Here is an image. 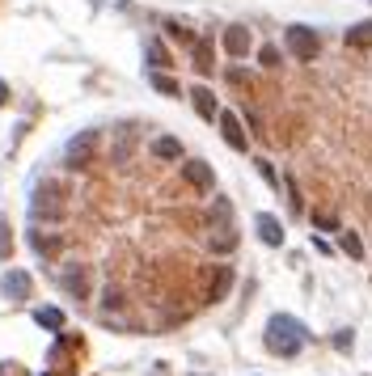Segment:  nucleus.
<instances>
[{
    "label": "nucleus",
    "instance_id": "nucleus-2",
    "mask_svg": "<svg viewBox=\"0 0 372 376\" xmlns=\"http://www.w3.org/2000/svg\"><path fill=\"white\" fill-rule=\"evenodd\" d=\"M30 220H34V224H59V220H64V186H59V182H38V186H34Z\"/></svg>",
    "mask_w": 372,
    "mask_h": 376
},
{
    "label": "nucleus",
    "instance_id": "nucleus-25",
    "mask_svg": "<svg viewBox=\"0 0 372 376\" xmlns=\"http://www.w3.org/2000/svg\"><path fill=\"white\" fill-rule=\"evenodd\" d=\"M250 80H254V76H250L246 68H229V85H241V89H246Z\"/></svg>",
    "mask_w": 372,
    "mask_h": 376
},
{
    "label": "nucleus",
    "instance_id": "nucleus-13",
    "mask_svg": "<svg viewBox=\"0 0 372 376\" xmlns=\"http://www.w3.org/2000/svg\"><path fill=\"white\" fill-rule=\"evenodd\" d=\"M191 102H195V110H199L203 119H216V114H220V106H216V93H212L208 85H195V89H191Z\"/></svg>",
    "mask_w": 372,
    "mask_h": 376
},
{
    "label": "nucleus",
    "instance_id": "nucleus-28",
    "mask_svg": "<svg viewBox=\"0 0 372 376\" xmlns=\"http://www.w3.org/2000/svg\"><path fill=\"white\" fill-rule=\"evenodd\" d=\"M258 174H263V178H267V182H271V186H280V174H275V169H271V161H258Z\"/></svg>",
    "mask_w": 372,
    "mask_h": 376
},
{
    "label": "nucleus",
    "instance_id": "nucleus-16",
    "mask_svg": "<svg viewBox=\"0 0 372 376\" xmlns=\"http://www.w3.org/2000/svg\"><path fill=\"white\" fill-rule=\"evenodd\" d=\"M191 59H195L199 72H212L216 68L212 63V38H191Z\"/></svg>",
    "mask_w": 372,
    "mask_h": 376
},
{
    "label": "nucleus",
    "instance_id": "nucleus-15",
    "mask_svg": "<svg viewBox=\"0 0 372 376\" xmlns=\"http://www.w3.org/2000/svg\"><path fill=\"white\" fill-rule=\"evenodd\" d=\"M152 157H157V161H182V140L157 135V140H152Z\"/></svg>",
    "mask_w": 372,
    "mask_h": 376
},
{
    "label": "nucleus",
    "instance_id": "nucleus-19",
    "mask_svg": "<svg viewBox=\"0 0 372 376\" xmlns=\"http://www.w3.org/2000/svg\"><path fill=\"white\" fill-rule=\"evenodd\" d=\"M347 47H356V51L372 47V21H360V25H352V30H347Z\"/></svg>",
    "mask_w": 372,
    "mask_h": 376
},
{
    "label": "nucleus",
    "instance_id": "nucleus-21",
    "mask_svg": "<svg viewBox=\"0 0 372 376\" xmlns=\"http://www.w3.org/2000/svg\"><path fill=\"white\" fill-rule=\"evenodd\" d=\"M339 241H343V254H347V258H356V262L364 258V241H360V233L343 229V233H339Z\"/></svg>",
    "mask_w": 372,
    "mask_h": 376
},
{
    "label": "nucleus",
    "instance_id": "nucleus-24",
    "mask_svg": "<svg viewBox=\"0 0 372 376\" xmlns=\"http://www.w3.org/2000/svg\"><path fill=\"white\" fill-rule=\"evenodd\" d=\"M258 63H263V68H280V51H275L271 42H263V47H258Z\"/></svg>",
    "mask_w": 372,
    "mask_h": 376
},
{
    "label": "nucleus",
    "instance_id": "nucleus-23",
    "mask_svg": "<svg viewBox=\"0 0 372 376\" xmlns=\"http://www.w3.org/2000/svg\"><path fill=\"white\" fill-rule=\"evenodd\" d=\"M131 148H136V135H131V131H123V135H119V144H114V161L123 165V161L131 157Z\"/></svg>",
    "mask_w": 372,
    "mask_h": 376
},
{
    "label": "nucleus",
    "instance_id": "nucleus-17",
    "mask_svg": "<svg viewBox=\"0 0 372 376\" xmlns=\"http://www.w3.org/2000/svg\"><path fill=\"white\" fill-rule=\"evenodd\" d=\"M208 224H212V229H220V224H233V203H229V199H212Z\"/></svg>",
    "mask_w": 372,
    "mask_h": 376
},
{
    "label": "nucleus",
    "instance_id": "nucleus-20",
    "mask_svg": "<svg viewBox=\"0 0 372 376\" xmlns=\"http://www.w3.org/2000/svg\"><path fill=\"white\" fill-rule=\"evenodd\" d=\"M30 245H34V254H42V258L59 254V237H47V233H30Z\"/></svg>",
    "mask_w": 372,
    "mask_h": 376
},
{
    "label": "nucleus",
    "instance_id": "nucleus-6",
    "mask_svg": "<svg viewBox=\"0 0 372 376\" xmlns=\"http://www.w3.org/2000/svg\"><path fill=\"white\" fill-rule=\"evenodd\" d=\"M216 123H220V135H224V144H229L233 152H246V148H250V135L241 131V119H237L233 110H220Z\"/></svg>",
    "mask_w": 372,
    "mask_h": 376
},
{
    "label": "nucleus",
    "instance_id": "nucleus-12",
    "mask_svg": "<svg viewBox=\"0 0 372 376\" xmlns=\"http://www.w3.org/2000/svg\"><path fill=\"white\" fill-rule=\"evenodd\" d=\"M229 292H233V267H216L212 288H208V305H220Z\"/></svg>",
    "mask_w": 372,
    "mask_h": 376
},
{
    "label": "nucleus",
    "instance_id": "nucleus-29",
    "mask_svg": "<svg viewBox=\"0 0 372 376\" xmlns=\"http://www.w3.org/2000/svg\"><path fill=\"white\" fill-rule=\"evenodd\" d=\"M13 254V237H8V229L0 224V258H8Z\"/></svg>",
    "mask_w": 372,
    "mask_h": 376
},
{
    "label": "nucleus",
    "instance_id": "nucleus-5",
    "mask_svg": "<svg viewBox=\"0 0 372 376\" xmlns=\"http://www.w3.org/2000/svg\"><path fill=\"white\" fill-rule=\"evenodd\" d=\"M0 292H4V301H13V305L30 301V292H34V279H30V271H21V267H8V271H4V279H0Z\"/></svg>",
    "mask_w": 372,
    "mask_h": 376
},
{
    "label": "nucleus",
    "instance_id": "nucleus-26",
    "mask_svg": "<svg viewBox=\"0 0 372 376\" xmlns=\"http://www.w3.org/2000/svg\"><path fill=\"white\" fill-rule=\"evenodd\" d=\"M313 224H318V229H339V216H335V212H318Z\"/></svg>",
    "mask_w": 372,
    "mask_h": 376
},
{
    "label": "nucleus",
    "instance_id": "nucleus-30",
    "mask_svg": "<svg viewBox=\"0 0 372 376\" xmlns=\"http://www.w3.org/2000/svg\"><path fill=\"white\" fill-rule=\"evenodd\" d=\"M119 305H123V301H119V292H114V288H106V309H119Z\"/></svg>",
    "mask_w": 372,
    "mask_h": 376
},
{
    "label": "nucleus",
    "instance_id": "nucleus-4",
    "mask_svg": "<svg viewBox=\"0 0 372 376\" xmlns=\"http://www.w3.org/2000/svg\"><path fill=\"white\" fill-rule=\"evenodd\" d=\"M97 144H102V131H76L72 140H68V148H64V165L68 169H85L89 161H93V152H97Z\"/></svg>",
    "mask_w": 372,
    "mask_h": 376
},
{
    "label": "nucleus",
    "instance_id": "nucleus-10",
    "mask_svg": "<svg viewBox=\"0 0 372 376\" xmlns=\"http://www.w3.org/2000/svg\"><path fill=\"white\" fill-rule=\"evenodd\" d=\"M254 229H258V237L271 245V250H280L284 245V224L271 216V212H258V220H254Z\"/></svg>",
    "mask_w": 372,
    "mask_h": 376
},
{
    "label": "nucleus",
    "instance_id": "nucleus-9",
    "mask_svg": "<svg viewBox=\"0 0 372 376\" xmlns=\"http://www.w3.org/2000/svg\"><path fill=\"white\" fill-rule=\"evenodd\" d=\"M220 42H224V51H229L233 59H241V55H250V47H254V42H250V30H246V25H229Z\"/></svg>",
    "mask_w": 372,
    "mask_h": 376
},
{
    "label": "nucleus",
    "instance_id": "nucleus-8",
    "mask_svg": "<svg viewBox=\"0 0 372 376\" xmlns=\"http://www.w3.org/2000/svg\"><path fill=\"white\" fill-rule=\"evenodd\" d=\"M59 284H64V292L68 296H76V301H89V267H64V275H59Z\"/></svg>",
    "mask_w": 372,
    "mask_h": 376
},
{
    "label": "nucleus",
    "instance_id": "nucleus-14",
    "mask_svg": "<svg viewBox=\"0 0 372 376\" xmlns=\"http://www.w3.org/2000/svg\"><path fill=\"white\" fill-rule=\"evenodd\" d=\"M148 85H152L157 93H165V97H178V93H182V85H178L165 68H148Z\"/></svg>",
    "mask_w": 372,
    "mask_h": 376
},
{
    "label": "nucleus",
    "instance_id": "nucleus-7",
    "mask_svg": "<svg viewBox=\"0 0 372 376\" xmlns=\"http://www.w3.org/2000/svg\"><path fill=\"white\" fill-rule=\"evenodd\" d=\"M182 178H186L195 190H203V195H212V190H216V174H212V165H208V161H186V165H182Z\"/></svg>",
    "mask_w": 372,
    "mask_h": 376
},
{
    "label": "nucleus",
    "instance_id": "nucleus-11",
    "mask_svg": "<svg viewBox=\"0 0 372 376\" xmlns=\"http://www.w3.org/2000/svg\"><path fill=\"white\" fill-rule=\"evenodd\" d=\"M208 250H212V254H233V250H237V229H233V224H220V229H212V237H208Z\"/></svg>",
    "mask_w": 372,
    "mask_h": 376
},
{
    "label": "nucleus",
    "instance_id": "nucleus-1",
    "mask_svg": "<svg viewBox=\"0 0 372 376\" xmlns=\"http://www.w3.org/2000/svg\"><path fill=\"white\" fill-rule=\"evenodd\" d=\"M263 343H267V351L271 356H280V360H292L305 343H309V330L292 317V313H275L271 322H267V334H263Z\"/></svg>",
    "mask_w": 372,
    "mask_h": 376
},
{
    "label": "nucleus",
    "instance_id": "nucleus-27",
    "mask_svg": "<svg viewBox=\"0 0 372 376\" xmlns=\"http://www.w3.org/2000/svg\"><path fill=\"white\" fill-rule=\"evenodd\" d=\"M352 334H356V330H339V334H335V347H339V351H352V343H356Z\"/></svg>",
    "mask_w": 372,
    "mask_h": 376
},
{
    "label": "nucleus",
    "instance_id": "nucleus-3",
    "mask_svg": "<svg viewBox=\"0 0 372 376\" xmlns=\"http://www.w3.org/2000/svg\"><path fill=\"white\" fill-rule=\"evenodd\" d=\"M284 42H288V51L296 55V63H313L318 55H322V34L313 30V25H288V34H284Z\"/></svg>",
    "mask_w": 372,
    "mask_h": 376
},
{
    "label": "nucleus",
    "instance_id": "nucleus-31",
    "mask_svg": "<svg viewBox=\"0 0 372 376\" xmlns=\"http://www.w3.org/2000/svg\"><path fill=\"white\" fill-rule=\"evenodd\" d=\"M4 102H8V85L0 80V106H4Z\"/></svg>",
    "mask_w": 372,
    "mask_h": 376
},
{
    "label": "nucleus",
    "instance_id": "nucleus-22",
    "mask_svg": "<svg viewBox=\"0 0 372 376\" xmlns=\"http://www.w3.org/2000/svg\"><path fill=\"white\" fill-rule=\"evenodd\" d=\"M144 55H148V68H169V51H165V47L157 42V38H152V42L144 47Z\"/></svg>",
    "mask_w": 372,
    "mask_h": 376
},
{
    "label": "nucleus",
    "instance_id": "nucleus-18",
    "mask_svg": "<svg viewBox=\"0 0 372 376\" xmlns=\"http://www.w3.org/2000/svg\"><path fill=\"white\" fill-rule=\"evenodd\" d=\"M34 322H38L42 330H55V334H59L68 317H64V309H34Z\"/></svg>",
    "mask_w": 372,
    "mask_h": 376
}]
</instances>
